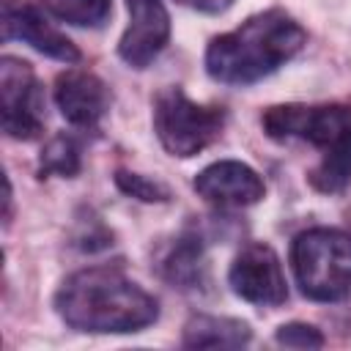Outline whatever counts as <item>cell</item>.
<instances>
[{"label": "cell", "mask_w": 351, "mask_h": 351, "mask_svg": "<svg viewBox=\"0 0 351 351\" xmlns=\"http://www.w3.org/2000/svg\"><path fill=\"white\" fill-rule=\"evenodd\" d=\"M58 315L77 332H140L159 318L156 299L118 266L80 269L55 293Z\"/></svg>", "instance_id": "cell-1"}, {"label": "cell", "mask_w": 351, "mask_h": 351, "mask_svg": "<svg viewBox=\"0 0 351 351\" xmlns=\"http://www.w3.org/2000/svg\"><path fill=\"white\" fill-rule=\"evenodd\" d=\"M304 41L307 33L291 14L269 8L217 36L206 49V71L225 85H252L288 63Z\"/></svg>", "instance_id": "cell-2"}, {"label": "cell", "mask_w": 351, "mask_h": 351, "mask_svg": "<svg viewBox=\"0 0 351 351\" xmlns=\"http://www.w3.org/2000/svg\"><path fill=\"white\" fill-rule=\"evenodd\" d=\"M291 266L307 299L337 302L351 291V233L310 228L291 244Z\"/></svg>", "instance_id": "cell-3"}, {"label": "cell", "mask_w": 351, "mask_h": 351, "mask_svg": "<svg viewBox=\"0 0 351 351\" xmlns=\"http://www.w3.org/2000/svg\"><path fill=\"white\" fill-rule=\"evenodd\" d=\"M154 129L173 156H195L208 148L225 129V110L192 101L178 85L165 88L154 99Z\"/></svg>", "instance_id": "cell-4"}, {"label": "cell", "mask_w": 351, "mask_h": 351, "mask_svg": "<svg viewBox=\"0 0 351 351\" xmlns=\"http://www.w3.org/2000/svg\"><path fill=\"white\" fill-rule=\"evenodd\" d=\"M261 123L271 140H307L315 148H326L351 129L348 104H277L261 115Z\"/></svg>", "instance_id": "cell-5"}, {"label": "cell", "mask_w": 351, "mask_h": 351, "mask_svg": "<svg viewBox=\"0 0 351 351\" xmlns=\"http://www.w3.org/2000/svg\"><path fill=\"white\" fill-rule=\"evenodd\" d=\"M3 129L14 140H33L44 129V93L30 63L5 55L0 60Z\"/></svg>", "instance_id": "cell-6"}, {"label": "cell", "mask_w": 351, "mask_h": 351, "mask_svg": "<svg viewBox=\"0 0 351 351\" xmlns=\"http://www.w3.org/2000/svg\"><path fill=\"white\" fill-rule=\"evenodd\" d=\"M228 280L233 293L250 304L277 307L288 299V285H285L280 258L269 244H261V241L247 244L233 258Z\"/></svg>", "instance_id": "cell-7"}, {"label": "cell", "mask_w": 351, "mask_h": 351, "mask_svg": "<svg viewBox=\"0 0 351 351\" xmlns=\"http://www.w3.org/2000/svg\"><path fill=\"white\" fill-rule=\"evenodd\" d=\"M192 186H195V192L206 203L219 206V208H244V206H252L266 192L261 176L250 165L236 162V159H222V162H214V165L203 167L195 176V184Z\"/></svg>", "instance_id": "cell-8"}, {"label": "cell", "mask_w": 351, "mask_h": 351, "mask_svg": "<svg viewBox=\"0 0 351 351\" xmlns=\"http://www.w3.org/2000/svg\"><path fill=\"white\" fill-rule=\"evenodd\" d=\"M129 27L121 36L118 55L132 69H145L170 38V16L162 0H126Z\"/></svg>", "instance_id": "cell-9"}, {"label": "cell", "mask_w": 351, "mask_h": 351, "mask_svg": "<svg viewBox=\"0 0 351 351\" xmlns=\"http://www.w3.org/2000/svg\"><path fill=\"white\" fill-rule=\"evenodd\" d=\"M3 38L25 41L33 49H38L47 58H55L60 63H77L80 49L66 38L60 30H55L36 5L25 0H3Z\"/></svg>", "instance_id": "cell-10"}, {"label": "cell", "mask_w": 351, "mask_h": 351, "mask_svg": "<svg viewBox=\"0 0 351 351\" xmlns=\"http://www.w3.org/2000/svg\"><path fill=\"white\" fill-rule=\"evenodd\" d=\"M55 104L71 126L96 129L110 110V90L96 74L69 69L55 80Z\"/></svg>", "instance_id": "cell-11"}, {"label": "cell", "mask_w": 351, "mask_h": 351, "mask_svg": "<svg viewBox=\"0 0 351 351\" xmlns=\"http://www.w3.org/2000/svg\"><path fill=\"white\" fill-rule=\"evenodd\" d=\"M250 337H252L250 326L239 318L192 315L184 326L186 348H239V346H247Z\"/></svg>", "instance_id": "cell-12"}, {"label": "cell", "mask_w": 351, "mask_h": 351, "mask_svg": "<svg viewBox=\"0 0 351 351\" xmlns=\"http://www.w3.org/2000/svg\"><path fill=\"white\" fill-rule=\"evenodd\" d=\"M162 274L176 288H184V291L200 288L206 282V252H203V241L195 233L181 236L173 244V250L165 255Z\"/></svg>", "instance_id": "cell-13"}, {"label": "cell", "mask_w": 351, "mask_h": 351, "mask_svg": "<svg viewBox=\"0 0 351 351\" xmlns=\"http://www.w3.org/2000/svg\"><path fill=\"white\" fill-rule=\"evenodd\" d=\"M310 184L326 195L343 192L351 184V129L324 148L321 162L310 173Z\"/></svg>", "instance_id": "cell-14"}, {"label": "cell", "mask_w": 351, "mask_h": 351, "mask_svg": "<svg viewBox=\"0 0 351 351\" xmlns=\"http://www.w3.org/2000/svg\"><path fill=\"white\" fill-rule=\"evenodd\" d=\"M44 8L77 27H101L112 14V0H41Z\"/></svg>", "instance_id": "cell-15"}, {"label": "cell", "mask_w": 351, "mask_h": 351, "mask_svg": "<svg viewBox=\"0 0 351 351\" xmlns=\"http://www.w3.org/2000/svg\"><path fill=\"white\" fill-rule=\"evenodd\" d=\"M82 167V159H80V145L71 134H55L41 156H38V173L41 176H63V178H71L77 176Z\"/></svg>", "instance_id": "cell-16"}, {"label": "cell", "mask_w": 351, "mask_h": 351, "mask_svg": "<svg viewBox=\"0 0 351 351\" xmlns=\"http://www.w3.org/2000/svg\"><path fill=\"white\" fill-rule=\"evenodd\" d=\"M115 184H118L121 192H126V195H132V197H137V200H145V203L167 200V197H170V192H167L162 184H156V181H151V178H145V176H140V173L118 170V173H115Z\"/></svg>", "instance_id": "cell-17"}, {"label": "cell", "mask_w": 351, "mask_h": 351, "mask_svg": "<svg viewBox=\"0 0 351 351\" xmlns=\"http://www.w3.org/2000/svg\"><path fill=\"white\" fill-rule=\"evenodd\" d=\"M277 343L288 346V348H321L324 346V335L313 326V324H282L277 329Z\"/></svg>", "instance_id": "cell-18"}, {"label": "cell", "mask_w": 351, "mask_h": 351, "mask_svg": "<svg viewBox=\"0 0 351 351\" xmlns=\"http://www.w3.org/2000/svg\"><path fill=\"white\" fill-rule=\"evenodd\" d=\"M181 5H189L195 11H203V14H222L228 11L236 0H178Z\"/></svg>", "instance_id": "cell-19"}]
</instances>
